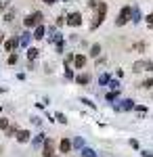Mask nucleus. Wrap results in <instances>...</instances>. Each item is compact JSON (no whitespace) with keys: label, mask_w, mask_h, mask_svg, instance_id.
<instances>
[{"label":"nucleus","mask_w":153,"mask_h":157,"mask_svg":"<svg viewBox=\"0 0 153 157\" xmlns=\"http://www.w3.org/2000/svg\"><path fill=\"white\" fill-rule=\"evenodd\" d=\"M105 15H107V4L101 0V2L96 4V9H94V17H92L94 21L90 23V29H96L99 25L103 23V21H105Z\"/></svg>","instance_id":"nucleus-1"},{"label":"nucleus","mask_w":153,"mask_h":157,"mask_svg":"<svg viewBox=\"0 0 153 157\" xmlns=\"http://www.w3.org/2000/svg\"><path fill=\"white\" fill-rule=\"evenodd\" d=\"M42 19H44V15L40 11H34V13H29L27 17H25V21H23V25L25 27H38V25H42Z\"/></svg>","instance_id":"nucleus-2"},{"label":"nucleus","mask_w":153,"mask_h":157,"mask_svg":"<svg viewBox=\"0 0 153 157\" xmlns=\"http://www.w3.org/2000/svg\"><path fill=\"white\" fill-rule=\"evenodd\" d=\"M132 71H134V73H141V71H153V61H149V59L134 61V63H132Z\"/></svg>","instance_id":"nucleus-3"},{"label":"nucleus","mask_w":153,"mask_h":157,"mask_svg":"<svg viewBox=\"0 0 153 157\" xmlns=\"http://www.w3.org/2000/svg\"><path fill=\"white\" fill-rule=\"evenodd\" d=\"M132 19V6H124L122 11H120V15H118V19H116V25L118 27H122V25H126Z\"/></svg>","instance_id":"nucleus-4"},{"label":"nucleus","mask_w":153,"mask_h":157,"mask_svg":"<svg viewBox=\"0 0 153 157\" xmlns=\"http://www.w3.org/2000/svg\"><path fill=\"white\" fill-rule=\"evenodd\" d=\"M67 25H71V27L82 25V15H80V13H69V15H67Z\"/></svg>","instance_id":"nucleus-5"},{"label":"nucleus","mask_w":153,"mask_h":157,"mask_svg":"<svg viewBox=\"0 0 153 157\" xmlns=\"http://www.w3.org/2000/svg\"><path fill=\"white\" fill-rule=\"evenodd\" d=\"M128 109H134V101H130V98H124L116 105V111H128Z\"/></svg>","instance_id":"nucleus-6"},{"label":"nucleus","mask_w":153,"mask_h":157,"mask_svg":"<svg viewBox=\"0 0 153 157\" xmlns=\"http://www.w3.org/2000/svg\"><path fill=\"white\" fill-rule=\"evenodd\" d=\"M44 157H57V153H55V145H53L50 138L44 140Z\"/></svg>","instance_id":"nucleus-7"},{"label":"nucleus","mask_w":153,"mask_h":157,"mask_svg":"<svg viewBox=\"0 0 153 157\" xmlns=\"http://www.w3.org/2000/svg\"><path fill=\"white\" fill-rule=\"evenodd\" d=\"M17 46H19V40H17V38H11V40L4 42V50H9V52H13Z\"/></svg>","instance_id":"nucleus-8"},{"label":"nucleus","mask_w":153,"mask_h":157,"mask_svg":"<svg viewBox=\"0 0 153 157\" xmlns=\"http://www.w3.org/2000/svg\"><path fill=\"white\" fill-rule=\"evenodd\" d=\"M44 36H46V27H44V25H38V27L34 29V38L36 40H42Z\"/></svg>","instance_id":"nucleus-9"},{"label":"nucleus","mask_w":153,"mask_h":157,"mask_svg":"<svg viewBox=\"0 0 153 157\" xmlns=\"http://www.w3.org/2000/svg\"><path fill=\"white\" fill-rule=\"evenodd\" d=\"M29 136H32L29 130H19V132H17V140H19V143H27Z\"/></svg>","instance_id":"nucleus-10"},{"label":"nucleus","mask_w":153,"mask_h":157,"mask_svg":"<svg viewBox=\"0 0 153 157\" xmlns=\"http://www.w3.org/2000/svg\"><path fill=\"white\" fill-rule=\"evenodd\" d=\"M73 65H76V69H82L84 65H86V57H84V55H76V61H73Z\"/></svg>","instance_id":"nucleus-11"},{"label":"nucleus","mask_w":153,"mask_h":157,"mask_svg":"<svg viewBox=\"0 0 153 157\" xmlns=\"http://www.w3.org/2000/svg\"><path fill=\"white\" fill-rule=\"evenodd\" d=\"M76 82H78L80 86L88 84V82H90V75H88V73H80V75H76Z\"/></svg>","instance_id":"nucleus-12"},{"label":"nucleus","mask_w":153,"mask_h":157,"mask_svg":"<svg viewBox=\"0 0 153 157\" xmlns=\"http://www.w3.org/2000/svg\"><path fill=\"white\" fill-rule=\"evenodd\" d=\"M69 149H71V143L67 140V138H63V140L59 143V151H61V153H67Z\"/></svg>","instance_id":"nucleus-13"},{"label":"nucleus","mask_w":153,"mask_h":157,"mask_svg":"<svg viewBox=\"0 0 153 157\" xmlns=\"http://www.w3.org/2000/svg\"><path fill=\"white\" fill-rule=\"evenodd\" d=\"M132 21H134V23L141 21V9H139V6H132Z\"/></svg>","instance_id":"nucleus-14"},{"label":"nucleus","mask_w":153,"mask_h":157,"mask_svg":"<svg viewBox=\"0 0 153 157\" xmlns=\"http://www.w3.org/2000/svg\"><path fill=\"white\" fill-rule=\"evenodd\" d=\"M88 55H90V57H99V55H101V44H92Z\"/></svg>","instance_id":"nucleus-15"},{"label":"nucleus","mask_w":153,"mask_h":157,"mask_svg":"<svg viewBox=\"0 0 153 157\" xmlns=\"http://www.w3.org/2000/svg\"><path fill=\"white\" fill-rule=\"evenodd\" d=\"M38 55H40V50H38V48H27V59H29V63H32Z\"/></svg>","instance_id":"nucleus-16"},{"label":"nucleus","mask_w":153,"mask_h":157,"mask_svg":"<svg viewBox=\"0 0 153 157\" xmlns=\"http://www.w3.org/2000/svg\"><path fill=\"white\" fill-rule=\"evenodd\" d=\"M29 34H27V32H25V34H21V38H19V44H21V46H27V44H29Z\"/></svg>","instance_id":"nucleus-17"},{"label":"nucleus","mask_w":153,"mask_h":157,"mask_svg":"<svg viewBox=\"0 0 153 157\" xmlns=\"http://www.w3.org/2000/svg\"><path fill=\"white\" fill-rule=\"evenodd\" d=\"M17 132H19V128H17V124H15V126H9V128H6V136H13V134H15V136H17Z\"/></svg>","instance_id":"nucleus-18"},{"label":"nucleus","mask_w":153,"mask_h":157,"mask_svg":"<svg viewBox=\"0 0 153 157\" xmlns=\"http://www.w3.org/2000/svg\"><path fill=\"white\" fill-rule=\"evenodd\" d=\"M82 157H96V153H94L92 149H88V147H84V149H82Z\"/></svg>","instance_id":"nucleus-19"},{"label":"nucleus","mask_w":153,"mask_h":157,"mask_svg":"<svg viewBox=\"0 0 153 157\" xmlns=\"http://www.w3.org/2000/svg\"><path fill=\"white\" fill-rule=\"evenodd\" d=\"M42 143H44V134H38V136H34V143H32V145H34V147H40Z\"/></svg>","instance_id":"nucleus-20"},{"label":"nucleus","mask_w":153,"mask_h":157,"mask_svg":"<svg viewBox=\"0 0 153 157\" xmlns=\"http://www.w3.org/2000/svg\"><path fill=\"white\" fill-rule=\"evenodd\" d=\"M141 88H147V90H149V88H153V75H151V78H147V80L143 82Z\"/></svg>","instance_id":"nucleus-21"},{"label":"nucleus","mask_w":153,"mask_h":157,"mask_svg":"<svg viewBox=\"0 0 153 157\" xmlns=\"http://www.w3.org/2000/svg\"><path fill=\"white\" fill-rule=\"evenodd\" d=\"M9 6H11V0H0V13H4Z\"/></svg>","instance_id":"nucleus-22"},{"label":"nucleus","mask_w":153,"mask_h":157,"mask_svg":"<svg viewBox=\"0 0 153 157\" xmlns=\"http://www.w3.org/2000/svg\"><path fill=\"white\" fill-rule=\"evenodd\" d=\"M13 17H15V9H9V11H6V15H4V21L9 23V21H13Z\"/></svg>","instance_id":"nucleus-23"},{"label":"nucleus","mask_w":153,"mask_h":157,"mask_svg":"<svg viewBox=\"0 0 153 157\" xmlns=\"http://www.w3.org/2000/svg\"><path fill=\"white\" fill-rule=\"evenodd\" d=\"M9 126H11V121L6 120V117H0V130H6Z\"/></svg>","instance_id":"nucleus-24"},{"label":"nucleus","mask_w":153,"mask_h":157,"mask_svg":"<svg viewBox=\"0 0 153 157\" xmlns=\"http://www.w3.org/2000/svg\"><path fill=\"white\" fill-rule=\"evenodd\" d=\"M109 82H111V80H109V75H107V73H101V78H99V84L103 86V84H109Z\"/></svg>","instance_id":"nucleus-25"},{"label":"nucleus","mask_w":153,"mask_h":157,"mask_svg":"<svg viewBox=\"0 0 153 157\" xmlns=\"http://www.w3.org/2000/svg\"><path fill=\"white\" fill-rule=\"evenodd\" d=\"M109 88H111L113 92H118V88H120V82H118V80H111V82H109Z\"/></svg>","instance_id":"nucleus-26"},{"label":"nucleus","mask_w":153,"mask_h":157,"mask_svg":"<svg viewBox=\"0 0 153 157\" xmlns=\"http://www.w3.org/2000/svg\"><path fill=\"white\" fill-rule=\"evenodd\" d=\"M73 147H78V149H84V140L78 136V138H73Z\"/></svg>","instance_id":"nucleus-27"},{"label":"nucleus","mask_w":153,"mask_h":157,"mask_svg":"<svg viewBox=\"0 0 153 157\" xmlns=\"http://www.w3.org/2000/svg\"><path fill=\"white\" fill-rule=\"evenodd\" d=\"M17 61H19V57H17V55H9V65H15Z\"/></svg>","instance_id":"nucleus-28"},{"label":"nucleus","mask_w":153,"mask_h":157,"mask_svg":"<svg viewBox=\"0 0 153 157\" xmlns=\"http://www.w3.org/2000/svg\"><path fill=\"white\" fill-rule=\"evenodd\" d=\"M145 19H147V25H149V27L153 29V13H149V15H147Z\"/></svg>","instance_id":"nucleus-29"},{"label":"nucleus","mask_w":153,"mask_h":157,"mask_svg":"<svg viewBox=\"0 0 153 157\" xmlns=\"http://www.w3.org/2000/svg\"><path fill=\"white\" fill-rule=\"evenodd\" d=\"M65 78H67V80H71V78H73V71H71L69 67H65Z\"/></svg>","instance_id":"nucleus-30"},{"label":"nucleus","mask_w":153,"mask_h":157,"mask_svg":"<svg viewBox=\"0 0 153 157\" xmlns=\"http://www.w3.org/2000/svg\"><path fill=\"white\" fill-rule=\"evenodd\" d=\"M116 98H118V92H109L107 94V101H116Z\"/></svg>","instance_id":"nucleus-31"},{"label":"nucleus","mask_w":153,"mask_h":157,"mask_svg":"<svg viewBox=\"0 0 153 157\" xmlns=\"http://www.w3.org/2000/svg\"><path fill=\"white\" fill-rule=\"evenodd\" d=\"M57 120H59L61 124H65V121H67V120H65V115H63V113H57Z\"/></svg>","instance_id":"nucleus-32"},{"label":"nucleus","mask_w":153,"mask_h":157,"mask_svg":"<svg viewBox=\"0 0 153 157\" xmlns=\"http://www.w3.org/2000/svg\"><path fill=\"white\" fill-rule=\"evenodd\" d=\"M134 48H136V50H145V44H143V42H139V44H134Z\"/></svg>","instance_id":"nucleus-33"},{"label":"nucleus","mask_w":153,"mask_h":157,"mask_svg":"<svg viewBox=\"0 0 153 157\" xmlns=\"http://www.w3.org/2000/svg\"><path fill=\"white\" fill-rule=\"evenodd\" d=\"M143 157H153L151 151H143Z\"/></svg>","instance_id":"nucleus-34"},{"label":"nucleus","mask_w":153,"mask_h":157,"mask_svg":"<svg viewBox=\"0 0 153 157\" xmlns=\"http://www.w3.org/2000/svg\"><path fill=\"white\" fill-rule=\"evenodd\" d=\"M55 2H57V0H44V4H48V6H50V4H55Z\"/></svg>","instance_id":"nucleus-35"},{"label":"nucleus","mask_w":153,"mask_h":157,"mask_svg":"<svg viewBox=\"0 0 153 157\" xmlns=\"http://www.w3.org/2000/svg\"><path fill=\"white\" fill-rule=\"evenodd\" d=\"M2 42H4V36H2V34H0V44H2Z\"/></svg>","instance_id":"nucleus-36"}]
</instances>
